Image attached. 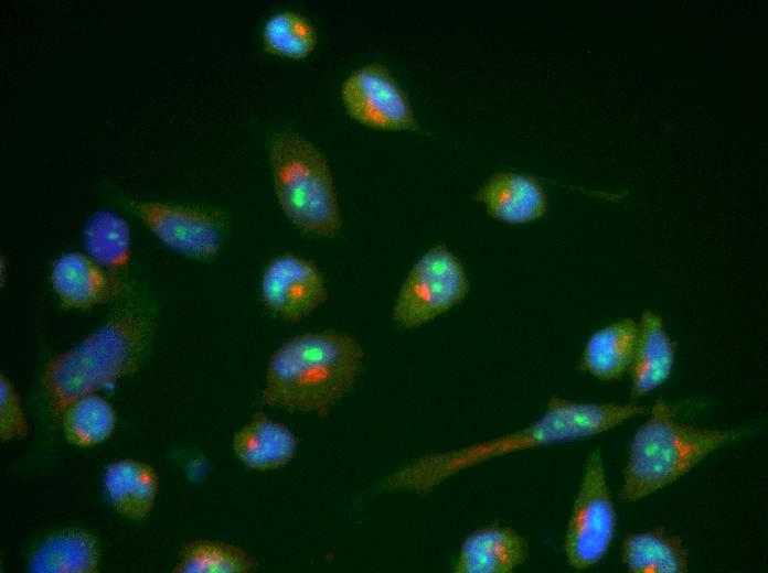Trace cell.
I'll use <instances>...</instances> for the list:
<instances>
[{
  "label": "cell",
  "mask_w": 768,
  "mask_h": 573,
  "mask_svg": "<svg viewBox=\"0 0 768 573\" xmlns=\"http://www.w3.org/2000/svg\"><path fill=\"white\" fill-rule=\"evenodd\" d=\"M116 300L97 331L46 364L42 386L54 415L77 398L134 376L141 366L156 333L153 305L131 284Z\"/></svg>",
  "instance_id": "cell-1"
},
{
  "label": "cell",
  "mask_w": 768,
  "mask_h": 573,
  "mask_svg": "<svg viewBox=\"0 0 768 573\" xmlns=\"http://www.w3.org/2000/svg\"><path fill=\"white\" fill-rule=\"evenodd\" d=\"M363 359L350 334L330 329L295 336L273 353L260 400L289 412L327 418L355 383Z\"/></svg>",
  "instance_id": "cell-2"
},
{
  "label": "cell",
  "mask_w": 768,
  "mask_h": 573,
  "mask_svg": "<svg viewBox=\"0 0 768 573\" xmlns=\"http://www.w3.org/2000/svg\"><path fill=\"white\" fill-rule=\"evenodd\" d=\"M735 436L734 430L683 423L675 409L658 398L629 444L620 498L634 502L670 486Z\"/></svg>",
  "instance_id": "cell-3"
},
{
  "label": "cell",
  "mask_w": 768,
  "mask_h": 573,
  "mask_svg": "<svg viewBox=\"0 0 768 573\" xmlns=\"http://www.w3.org/2000/svg\"><path fill=\"white\" fill-rule=\"evenodd\" d=\"M269 155L275 193L288 219L302 233L334 236L342 218L324 153L301 134L284 130L270 137Z\"/></svg>",
  "instance_id": "cell-4"
},
{
  "label": "cell",
  "mask_w": 768,
  "mask_h": 573,
  "mask_svg": "<svg viewBox=\"0 0 768 573\" xmlns=\"http://www.w3.org/2000/svg\"><path fill=\"white\" fill-rule=\"evenodd\" d=\"M470 282L460 260L445 246L436 245L413 266L393 309L402 328L419 327L459 304Z\"/></svg>",
  "instance_id": "cell-5"
},
{
  "label": "cell",
  "mask_w": 768,
  "mask_h": 573,
  "mask_svg": "<svg viewBox=\"0 0 768 573\" xmlns=\"http://www.w3.org/2000/svg\"><path fill=\"white\" fill-rule=\"evenodd\" d=\"M616 520L602 453L595 447L587 456L566 526L564 551L570 567L589 569L606 555Z\"/></svg>",
  "instance_id": "cell-6"
},
{
  "label": "cell",
  "mask_w": 768,
  "mask_h": 573,
  "mask_svg": "<svg viewBox=\"0 0 768 573\" xmlns=\"http://www.w3.org/2000/svg\"><path fill=\"white\" fill-rule=\"evenodd\" d=\"M122 205L166 246L206 260L222 249L227 216L217 208L122 197Z\"/></svg>",
  "instance_id": "cell-7"
},
{
  "label": "cell",
  "mask_w": 768,
  "mask_h": 573,
  "mask_svg": "<svg viewBox=\"0 0 768 573\" xmlns=\"http://www.w3.org/2000/svg\"><path fill=\"white\" fill-rule=\"evenodd\" d=\"M341 98L349 117L381 130H417L418 121L405 90L388 68L369 63L342 83Z\"/></svg>",
  "instance_id": "cell-8"
},
{
  "label": "cell",
  "mask_w": 768,
  "mask_h": 573,
  "mask_svg": "<svg viewBox=\"0 0 768 573\" xmlns=\"http://www.w3.org/2000/svg\"><path fill=\"white\" fill-rule=\"evenodd\" d=\"M260 298L265 306L280 318L298 322L326 303L329 292L326 279L313 261L284 253L266 266Z\"/></svg>",
  "instance_id": "cell-9"
},
{
  "label": "cell",
  "mask_w": 768,
  "mask_h": 573,
  "mask_svg": "<svg viewBox=\"0 0 768 573\" xmlns=\"http://www.w3.org/2000/svg\"><path fill=\"white\" fill-rule=\"evenodd\" d=\"M529 558L526 538L498 520L470 532L459 547L455 573H512Z\"/></svg>",
  "instance_id": "cell-10"
},
{
  "label": "cell",
  "mask_w": 768,
  "mask_h": 573,
  "mask_svg": "<svg viewBox=\"0 0 768 573\" xmlns=\"http://www.w3.org/2000/svg\"><path fill=\"white\" fill-rule=\"evenodd\" d=\"M473 197L487 206L490 217L508 224L536 221L548 208L542 181L526 173L495 172Z\"/></svg>",
  "instance_id": "cell-11"
},
{
  "label": "cell",
  "mask_w": 768,
  "mask_h": 573,
  "mask_svg": "<svg viewBox=\"0 0 768 573\" xmlns=\"http://www.w3.org/2000/svg\"><path fill=\"white\" fill-rule=\"evenodd\" d=\"M51 285L63 310H89L121 293L110 275L88 255L65 252L52 266Z\"/></svg>",
  "instance_id": "cell-12"
},
{
  "label": "cell",
  "mask_w": 768,
  "mask_h": 573,
  "mask_svg": "<svg viewBox=\"0 0 768 573\" xmlns=\"http://www.w3.org/2000/svg\"><path fill=\"white\" fill-rule=\"evenodd\" d=\"M638 324V340L629 369L630 397L636 402L670 378L678 348V342L669 335L657 312L644 310Z\"/></svg>",
  "instance_id": "cell-13"
},
{
  "label": "cell",
  "mask_w": 768,
  "mask_h": 573,
  "mask_svg": "<svg viewBox=\"0 0 768 573\" xmlns=\"http://www.w3.org/2000/svg\"><path fill=\"white\" fill-rule=\"evenodd\" d=\"M639 334V324L625 317L612 322L587 339L576 369L601 381L620 379L629 372Z\"/></svg>",
  "instance_id": "cell-14"
},
{
  "label": "cell",
  "mask_w": 768,
  "mask_h": 573,
  "mask_svg": "<svg viewBox=\"0 0 768 573\" xmlns=\"http://www.w3.org/2000/svg\"><path fill=\"white\" fill-rule=\"evenodd\" d=\"M296 435L263 412L255 413L234 435L233 450L246 466L258 471L277 469L295 455Z\"/></svg>",
  "instance_id": "cell-15"
},
{
  "label": "cell",
  "mask_w": 768,
  "mask_h": 573,
  "mask_svg": "<svg viewBox=\"0 0 768 573\" xmlns=\"http://www.w3.org/2000/svg\"><path fill=\"white\" fill-rule=\"evenodd\" d=\"M621 562L630 573H686L689 551L679 534H669L664 525L642 532H629L621 540Z\"/></svg>",
  "instance_id": "cell-16"
},
{
  "label": "cell",
  "mask_w": 768,
  "mask_h": 573,
  "mask_svg": "<svg viewBox=\"0 0 768 573\" xmlns=\"http://www.w3.org/2000/svg\"><path fill=\"white\" fill-rule=\"evenodd\" d=\"M83 240L88 256L110 275L122 293L129 285L126 275L130 262L131 234L127 220L114 212H97L87 219Z\"/></svg>",
  "instance_id": "cell-17"
},
{
  "label": "cell",
  "mask_w": 768,
  "mask_h": 573,
  "mask_svg": "<svg viewBox=\"0 0 768 573\" xmlns=\"http://www.w3.org/2000/svg\"><path fill=\"white\" fill-rule=\"evenodd\" d=\"M159 488L156 469L148 463L120 460L109 464L104 474V489L109 504L131 519L148 517Z\"/></svg>",
  "instance_id": "cell-18"
},
{
  "label": "cell",
  "mask_w": 768,
  "mask_h": 573,
  "mask_svg": "<svg viewBox=\"0 0 768 573\" xmlns=\"http://www.w3.org/2000/svg\"><path fill=\"white\" fill-rule=\"evenodd\" d=\"M98 560V541L93 534L65 530L34 549L28 569L33 573H96Z\"/></svg>",
  "instance_id": "cell-19"
},
{
  "label": "cell",
  "mask_w": 768,
  "mask_h": 573,
  "mask_svg": "<svg viewBox=\"0 0 768 573\" xmlns=\"http://www.w3.org/2000/svg\"><path fill=\"white\" fill-rule=\"evenodd\" d=\"M60 417L65 439L79 447H89L104 442L116 426V413L113 406L95 392L71 402Z\"/></svg>",
  "instance_id": "cell-20"
},
{
  "label": "cell",
  "mask_w": 768,
  "mask_h": 573,
  "mask_svg": "<svg viewBox=\"0 0 768 573\" xmlns=\"http://www.w3.org/2000/svg\"><path fill=\"white\" fill-rule=\"evenodd\" d=\"M255 559L243 548L210 540H195L180 548L174 573H248Z\"/></svg>",
  "instance_id": "cell-21"
},
{
  "label": "cell",
  "mask_w": 768,
  "mask_h": 573,
  "mask_svg": "<svg viewBox=\"0 0 768 573\" xmlns=\"http://www.w3.org/2000/svg\"><path fill=\"white\" fill-rule=\"evenodd\" d=\"M266 52L289 57H307L314 48L318 34L312 22L302 13L282 10L270 15L262 33Z\"/></svg>",
  "instance_id": "cell-22"
},
{
  "label": "cell",
  "mask_w": 768,
  "mask_h": 573,
  "mask_svg": "<svg viewBox=\"0 0 768 573\" xmlns=\"http://www.w3.org/2000/svg\"><path fill=\"white\" fill-rule=\"evenodd\" d=\"M29 433L21 400L11 380L1 374L0 377V437L10 442L15 437L24 439Z\"/></svg>",
  "instance_id": "cell-23"
}]
</instances>
